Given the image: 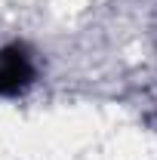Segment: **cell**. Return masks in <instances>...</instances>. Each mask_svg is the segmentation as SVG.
I'll return each mask as SVG.
<instances>
[{"mask_svg": "<svg viewBox=\"0 0 157 160\" xmlns=\"http://www.w3.org/2000/svg\"><path fill=\"white\" fill-rule=\"evenodd\" d=\"M34 80V65L25 49L9 46L0 52V96H16Z\"/></svg>", "mask_w": 157, "mask_h": 160, "instance_id": "obj_1", "label": "cell"}]
</instances>
